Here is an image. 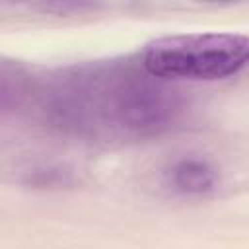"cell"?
Segmentation results:
<instances>
[{"label": "cell", "instance_id": "1", "mask_svg": "<svg viewBox=\"0 0 249 249\" xmlns=\"http://www.w3.org/2000/svg\"><path fill=\"white\" fill-rule=\"evenodd\" d=\"M43 111L53 126L78 136L146 138L169 128L181 99L146 70L109 64L58 78L45 93Z\"/></svg>", "mask_w": 249, "mask_h": 249}, {"label": "cell", "instance_id": "2", "mask_svg": "<svg viewBox=\"0 0 249 249\" xmlns=\"http://www.w3.org/2000/svg\"><path fill=\"white\" fill-rule=\"evenodd\" d=\"M249 64V37L239 33H187L152 41L142 56L160 80H224Z\"/></svg>", "mask_w": 249, "mask_h": 249}, {"label": "cell", "instance_id": "3", "mask_svg": "<svg viewBox=\"0 0 249 249\" xmlns=\"http://www.w3.org/2000/svg\"><path fill=\"white\" fill-rule=\"evenodd\" d=\"M165 181L181 195H206L216 189L218 171L204 158H181L165 171Z\"/></svg>", "mask_w": 249, "mask_h": 249}]
</instances>
